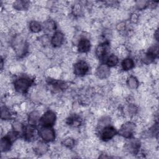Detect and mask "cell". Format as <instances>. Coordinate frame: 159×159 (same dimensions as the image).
I'll use <instances>...</instances> for the list:
<instances>
[{"label": "cell", "instance_id": "obj_18", "mask_svg": "<svg viewBox=\"0 0 159 159\" xmlns=\"http://www.w3.org/2000/svg\"><path fill=\"white\" fill-rule=\"evenodd\" d=\"M47 150L48 146L46 145V143L42 142L37 143L34 147V152L37 155H43L47 153Z\"/></svg>", "mask_w": 159, "mask_h": 159}, {"label": "cell", "instance_id": "obj_16", "mask_svg": "<svg viewBox=\"0 0 159 159\" xmlns=\"http://www.w3.org/2000/svg\"><path fill=\"white\" fill-rule=\"evenodd\" d=\"M23 134L24 135L25 139L29 141L31 140L34 137H35L36 132L34 128V126L30 125L28 127H25L23 132Z\"/></svg>", "mask_w": 159, "mask_h": 159}, {"label": "cell", "instance_id": "obj_21", "mask_svg": "<svg viewBox=\"0 0 159 159\" xmlns=\"http://www.w3.org/2000/svg\"><path fill=\"white\" fill-rule=\"evenodd\" d=\"M29 6V2L27 1H16L13 2V7L17 11H23L26 9Z\"/></svg>", "mask_w": 159, "mask_h": 159}, {"label": "cell", "instance_id": "obj_22", "mask_svg": "<svg viewBox=\"0 0 159 159\" xmlns=\"http://www.w3.org/2000/svg\"><path fill=\"white\" fill-rule=\"evenodd\" d=\"M29 29L33 33H38L42 29V25L37 20H32L29 24Z\"/></svg>", "mask_w": 159, "mask_h": 159}, {"label": "cell", "instance_id": "obj_28", "mask_svg": "<svg viewBox=\"0 0 159 159\" xmlns=\"http://www.w3.org/2000/svg\"><path fill=\"white\" fill-rule=\"evenodd\" d=\"M148 1H138L135 5L138 10H143L148 6Z\"/></svg>", "mask_w": 159, "mask_h": 159}, {"label": "cell", "instance_id": "obj_2", "mask_svg": "<svg viewBox=\"0 0 159 159\" xmlns=\"http://www.w3.org/2000/svg\"><path fill=\"white\" fill-rule=\"evenodd\" d=\"M34 80L28 76H20L14 81V88L19 93H25L33 84Z\"/></svg>", "mask_w": 159, "mask_h": 159}, {"label": "cell", "instance_id": "obj_8", "mask_svg": "<svg viewBox=\"0 0 159 159\" xmlns=\"http://www.w3.org/2000/svg\"><path fill=\"white\" fill-rule=\"evenodd\" d=\"M109 50V43L106 42H102L99 44L95 50L96 57L99 60H102L104 58H106Z\"/></svg>", "mask_w": 159, "mask_h": 159}, {"label": "cell", "instance_id": "obj_20", "mask_svg": "<svg viewBox=\"0 0 159 159\" xmlns=\"http://www.w3.org/2000/svg\"><path fill=\"white\" fill-rule=\"evenodd\" d=\"M66 123L73 127H79L82 123L81 119L78 116H71L69 117L66 120Z\"/></svg>", "mask_w": 159, "mask_h": 159}, {"label": "cell", "instance_id": "obj_14", "mask_svg": "<svg viewBox=\"0 0 159 159\" xmlns=\"http://www.w3.org/2000/svg\"><path fill=\"white\" fill-rule=\"evenodd\" d=\"M140 147V142L138 139H133L127 145V149L129 152L136 153Z\"/></svg>", "mask_w": 159, "mask_h": 159}, {"label": "cell", "instance_id": "obj_12", "mask_svg": "<svg viewBox=\"0 0 159 159\" xmlns=\"http://www.w3.org/2000/svg\"><path fill=\"white\" fill-rule=\"evenodd\" d=\"M40 114L38 111H33L30 112L27 117L28 122L30 125L35 126L37 123L40 121Z\"/></svg>", "mask_w": 159, "mask_h": 159}, {"label": "cell", "instance_id": "obj_19", "mask_svg": "<svg viewBox=\"0 0 159 159\" xmlns=\"http://www.w3.org/2000/svg\"><path fill=\"white\" fill-rule=\"evenodd\" d=\"M105 61V64L109 67L116 66L119 63V58L116 55L111 54L109 56H107Z\"/></svg>", "mask_w": 159, "mask_h": 159}, {"label": "cell", "instance_id": "obj_11", "mask_svg": "<svg viewBox=\"0 0 159 159\" xmlns=\"http://www.w3.org/2000/svg\"><path fill=\"white\" fill-rule=\"evenodd\" d=\"M50 42L54 47H60L65 42V35L61 32H56L52 37Z\"/></svg>", "mask_w": 159, "mask_h": 159}, {"label": "cell", "instance_id": "obj_27", "mask_svg": "<svg viewBox=\"0 0 159 159\" xmlns=\"http://www.w3.org/2000/svg\"><path fill=\"white\" fill-rule=\"evenodd\" d=\"M117 53L119 56L126 58L125 57L128 55L129 51H128V49L125 46L120 45H119L117 48Z\"/></svg>", "mask_w": 159, "mask_h": 159}, {"label": "cell", "instance_id": "obj_9", "mask_svg": "<svg viewBox=\"0 0 159 159\" xmlns=\"http://www.w3.org/2000/svg\"><path fill=\"white\" fill-rule=\"evenodd\" d=\"M96 75L100 80H104L109 78L111 75V70L109 67L106 64L99 65L96 68Z\"/></svg>", "mask_w": 159, "mask_h": 159}, {"label": "cell", "instance_id": "obj_24", "mask_svg": "<svg viewBox=\"0 0 159 159\" xmlns=\"http://www.w3.org/2000/svg\"><path fill=\"white\" fill-rule=\"evenodd\" d=\"M42 28L47 32H52L56 28V25L53 20H47L44 22V25H42Z\"/></svg>", "mask_w": 159, "mask_h": 159}, {"label": "cell", "instance_id": "obj_5", "mask_svg": "<svg viewBox=\"0 0 159 159\" xmlns=\"http://www.w3.org/2000/svg\"><path fill=\"white\" fill-rule=\"evenodd\" d=\"M57 120V116L55 112L48 110L44 112L43 116L40 119V124L42 126H53Z\"/></svg>", "mask_w": 159, "mask_h": 159}, {"label": "cell", "instance_id": "obj_17", "mask_svg": "<svg viewBox=\"0 0 159 159\" xmlns=\"http://www.w3.org/2000/svg\"><path fill=\"white\" fill-rule=\"evenodd\" d=\"M127 86L132 89H135L139 86V81L138 79L133 75H130L126 78L125 80Z\"/></svg>", "mask_w": 159, "mask_h": 159}, {"label": "cell", "instance_id": "obj_3", "mask_svg": "<svg viewBox=\"0 0 159 159\" xmlns=\"http://www.w3.org/2000/svg\"><path fill=\"white\" fill-rule=\"evenodd\" d=\"M136 129L137 126L134 122L127 121L120 125L119 134L124 138L130 139L133 136Z\"/></svg>", "mask_w": 159, "mask_h": 159}, {"label": "cell", "instance_id": "obj_1", "mask_svg": "<svg viewBox=\"0 0 159 159\" xmlns=\"http://www.w3.org/2000/svg\"><path fill=\"white\" fill-rule=\"evenodd\" d=\"M12 46L16 54L19 57L25 55L28 50V44L25 38L21 35H17L13 38Z\"/></svg>", "mask_w": 159, "mask_h": 159}, {"label": "cell", "instance_id": "obj_29", "mask_svg": "<svg viewBox=\"0 0 159 159\" xmlns=\"http://www.w3.org/2000/svg\"><path fill=\"white\" fill-rule=\"evenodd\" d=\"M139 20V16L136 13H133L130 16V20L132 23H135Z\"/></svg>", "mask_w": 159, "mask_h": 159}, {"label": "cell", "instance_id": "obj_23", "mask_svg": "<svg viewBox=\"0 0 159 159\" xmlns=\"http://www.w3.org/2000/svg\"><path fill=\"white\" fill-rule=\"evenodd\" d=\"M12 117V113L11 112L9 108L4 106L1 107V119L2 120H9Z\"/></svg>", "mask_w": 159, "mask_h": 159}, {"label": "cell", "instance_id": "obj_6", "mask_svg": "<svg viewBox=\"0 0 159 159\" xmlns=\"http://www.w3.org/2000/svg\"><path fill=\"white\" fill-rule=\"evenodd\" d=\"M89 70V64L84 60H80L77 61L73 66V73L75 75L78 76H83L85 75L88 72Z\"/></svg>", "mask_w": 159, "mask_h": 159}, {"label": "cell", "instance_id": "obj_26", "mask_svg": "<svg viewBox=\"0 0 159 159\" xmlns=\"http://www.w3.org/2000/svg\"><path fill=\"white\" fill-rule=\"evenodd\" d=\"M63 144L65 147L68 148H73L75 145V140L71 137H68L65 138L63 141Z\"/></svg>", "mask_w": 159, "mask_h": 159}, {"label": "cell", "instance_id": "obj_15", "mask_svg": "<svg viewBox=\"0 0 159 159\" xmlns=\"http://www.w3.org/2000/svg\"><path fill=\"white\" fill-rule=\"evenodd\" d=\"M135 66L134 60L130 57L124 58L121 63V67L124 71H129L133 69Z\"/></svg>", "mask_w": 159, "mask_h": 159}, {"label": "cell", "instance_id": "obj_4", "mask_svg": "<svg viewBox=\"0 0 159 159\" xmlns=\"http://www.w3.org/2000/svg\"><path fill=\"white\" fill-rule=\"evenodd\" d=\"M39 130L40 137L45 142H53L55 139V131L50 126H42Z\"/></svg>", "mask_w": 159, "mask_h": 159}, {"label": "cell", "instance_id": "obj_7", "mask_svg": "<svg viewBox=\"0 0 159 159\" xmlns=\"http://www.w3.org/2000/svg\"><path fill=\"white\" fill-rule=\"evenodd\" d=\"M117 134V130L113 126L107 125L104 127L100 132V139L104 142L112 139Z\"/></svg>", "mask_w": 159, "mask_h": 159}, {"label": "cell", "instance_id": "obj_13", "mask_svg": "<svg viewBox=\"0 0 159 159\" xmlns=\"http://www.w3.org/2000/svg\"><path fill=\"white\" fill-rule=\"evenodd\" d=\"M12 140L7 136H4L1 140V150L2 152H8L12 146Z\"/></svg>", "mask_w": 159, "mask_h": 159}, {"label": "cell", "instance_id": "obj_25", "mask_svg": "<svg viewBox=\"0 0 159 159\" xmlns=\"http://www.w3.org/2000/svg\"><path fill=\"white\" fill-rule=\"evenodd\" d=\"M12 127L14 131L18 132L19 134L20 132L23 134L25 126H24L23 124L19 121H14L12 124Z\"/></svg>", "mask_w": 159, "mask_h": 159}, {"label": "cell", "instance_id": "obj_10", "mask_svg": "<svg viewBox=\"0 0 159 159\" xmlns=\"http://www.w3.org/2000/svg\"><path fill=\"white\" fill-rule=\"evenodd\" d=\"M91 47L90 40L86 37H82L78 41L77 48L80 53H84L89 52Z\"/></svg>", "mask_w": 159, "mask_h": 159}]
</instances>
